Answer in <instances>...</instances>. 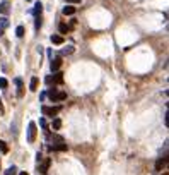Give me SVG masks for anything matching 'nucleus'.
<instances>
[{
    "label": "nucleus",
    "instance_id": "f8f14e48",
    "mask_svg": "<svg viewBox=\"0 0 169 175\" xmlns=\"http://www.w3.org/2000/svg\"><path fill=\"white\" fill-rule=\"evenodd\" d=\"M46 95H48V98H50L51 101H56V96H58V91H56V88H50Z\"/></svg>",
    "mask_w": 169,
    "mask_h": 175
},
{
    "label": "nucleus",
    "instance_id": "0eeeda50",
    "mask_svg": "<svg viewBox=\"0 0 169 175\" xmlns=\"http://www.w3.org/2000/svg\"><path fill=\"white\" fill-rule=\"evenodd\" d=\"M14 81H16V84H17V96L21 98L22 95H24V89H22V88H24V84H22V79H21V77H16Z\"/></svg>",
    "mask_w": 169,
    "mask_h": 175
},
{
    "label": "nucleus",
    "instance_id": "cd10ccee",
    "mask_svg": "<svg viewBox=\"0 0 169 175\" xmlns=\"http://www.w3.org/2000/svg\"><path fill=\"white\" fill-rule=\"evenodd\" d=\"M0 113H3V107H2V100H0Z\"/></svg>",
    "mask_w": 169,
    "mask_h": 175
},
{
    "label": "nucleus",
    "instance_id": "20e7f679",
    "mask_svg": "<svg viewBox=\"0 0 169 175\" xmlns=\"http://www.w3.org/2000/svg\"><path fill=\"white\" fill-rule=\"evenodd\" d=\"M41 12H43V3H41V2H36V3H34V9L31 10V14L36 17V16H41Z\"/></svg>",
    "mask_w": 169,
    "mask_h": 175
},
{
    "label": "nucleus",
    "instance_id": "bb28decb",
    "mask_svg": "<svg viewBox=\"0 0 169 175\" xmlns=\"http://www.w3.org/2000/svg\"><path fill=\"white\" fill-rule=\"evenodd\" d=\"M67 3H80V0H65Z\"/></svg>",
    "mask_w": 169,
    "mask_h": 175
},
{
    "label": "nucleus",
    "instance_id": "1a4fd4ad",
    "mask_svg": "<svg viewBox=\"0 0 169 175\" xmlns=\"http://www.w3.org/2000/svg\"><path fill=\"white\" fill-rule=\"evenodd\" d=\"M62 12H63V16H74L75 7H72V5H65V7L62 9Z\"/></svg>",
    "mask_w": 169,
    "mask_h": 175
},
{
    "label": "nucleus",
    "instance_id": "6e6552de",
    "mask_svg": "<svg viewBox=\"0 0 169 175\" xmlns=\"http://www.w3.org/2000/svg\"><path fill=\"white\" fill-rule=\"evenodd\" d=\"M51 72H56L60 67H62V58H55V60H51Z\"/></svg>",
    "mask_w": 169,
    "mask_h": 175
},
{
    "label": "nucleus",
    "instance_id": "9d476101",
    "mask_svg": "<svg viewBox=\"0 0 169 175\" xmlns=\"http://www.w3.org/2000/svg\"><path fill=\"white\" fill-rule=\"evenodd\" d=\"M168 163V156H164V158H159L157 160V163H155V170H162V167Z\"/></svg>",
    "mask_w": 169,
    "mask_h": 175
},
{
    "label": "nucleus",
    "instance_id": "dca6fc26",
    "mask_svg": "<svg viewBox=\"0 0 169 175\" xmlns=\"http://www.w3.org/2000/svg\"><path fill=\"white\" fill-rule=\"evenodd\" d=\"M55 82H58V84L63 82V74H62V72H56L55 76H53V84H55Z\"/></svg>",
    "mask_w": 169,
    "mask_h": 175
},
{
    "label": "nucleus",
    "instance_id": "f03ea898",
    "mask_svg": "<svg viewBox=\"0 0 169 175\" xmlns=\"http://www.w3.org/2000/svg\"><path fill=\"white\" fill-rule=\"evenodd\" d=\"M36 124L34 122H29V125H27V142H34V139H36Z\"/></svg>",
    "mask_w": 169,
    "mask_h": 175
},
{
    "label": "nucleus",
    "instance_id": "aec40b11",
    "mask_svg": "<svg viewBox=\"0 0 169 175\" xmlns=\"http://www.w3.org/2000/svg\"><path fill=\"white\" fill-rule=\"evenodd\" d=\"M0 151L2 153H9V146L5 144V141H0Z\"/></svg>",
    "mask_w": 169,
    "mask_h": 175
},
{
    "label": "nucleus",
    "instance_id": "7ed1b4c3",
    "mask_svg": "<svg viewBox=\"0 0 169 175\" xmlns=\"http://www.w3.org/2000/svg\"><path fill=\"white\" fill-rule=\"evenodd\" d=\"M0 12H2L3 16H7V14L10 12V3H9L7 0H3V2L0 3Z\"/></svg>",
    "mask_w": 169,
    "mask_h": 175
},
{
    "label": "nucleus",
    "instance_id": "2f4dec72",
    "mask_svg": "<svg viewBox=\"0 0 169 175\" xmlns=\"http://www.w3.org/2000/svg\"><path fill=\"white\" fill-rule=\"evenodd\" d=\"M164 175H166V174H164Z\"/></svg>",
    "mask_w": 169,
    "mask_h": 175
},
{
    "label": "nucleus",
    "instance_id": "c85d7f7f",
    "mask_svg": "<svg viewBox=\"0 0 169 175\" xmlns=\"http://www.w3.org/2000/svg\"><path fill=\"white\" fill-rule=\"evenodd\" d=\"M2 35H3V28H0V36H2Z\"/></svg>",
    "mask_w": 169,
    "mask_h": 175
},
{
    "label": "nucleus",
    "instance_id": "c756f323",
    "mask_svg": "<svg viewBox=\"0 0 169 175\" xmlns=\"http://www.w3.org/2000/svg\"><path fill=\"white\" fill-rule=\"evenodd\" d=\"M19 175H29V174H27V172H21Z\"/></svg>",
    "mask_w": 169,
    "mask_h": 175
},
{
    "label": "nucleus",
    "instance_id": "2eb2a0df",
    "mask_svg": "<svg viewBox=\"0 0 169 175\" xmlns=\"http://www.w3.org/2000/svg\"><path fill=\"white\" fill-rule=\"evenodd\" d=\"M38 82H39V81H38V77H33V79H31V84H29V89H31V91H36V89H38Z\"/></svg>",
    "mask_w": 169,
    "mask_h": 175
},
{
    "label": "nucleus",
    "instance_id": "f257e3e1",
    "mask_svg": "<svg viewBox=\"0 0 169 175\" xmlns=\"http://www.w3.org/2000/svg\"><path fill=\"white\" fill-rule=\"evenodd\" d=\"M60 110H62V107H46V105H43V107H41V113H43V115L51 117V118H53V117L60 112Z\"/></svg>",
    "mask_w": 169,
    "mask_h": 175
},
{
    "label": "nucleus",
    "instance_id": "6ab92c4d",
    "mask_svg": "<svg viewBox=\"0 0 169 175\" xmlns=\"http://www.w3.org/2000/svg\"><path fill=\"white\" fill-rule=\"evenodd\" d=\"M16 36H17V38H22V36H24V26H17V29H16Z\"/></svg>",
    "mask_w": 169,
    "mask_h": 175
},
{
    "label": "nucleus",
    "instance_id": "7c9ffc66",
    "mask_svg": "<svg viewBox=\"0 0 169 175\" xmlns=\"http://www.w3.org/2000/svg\"><path fill=\"white\" fill-rule=\"evenodd\" d=\"M26 2H31V0H26Z\"/></svg>",
    "mask_w": 169,
    "mask_h": 175
},
{
    "label": "nucleus",
    "instance_id": "39448f33",
    "mask_svg": "<svg viewBox=\"0 0 169 175\" xmlns=\"http://www.w3.org/2000/svg\"><path fill=\"white\" fill-rule=\"evenodd\" d=\"M50 151H67V142H60V144L50 146Z\"/></svg>",
    "mask_w": 169,
    "mask_h": 175
},
{
    "label": "nucleus",
    "instance_id": "a211bd4d",
    "mask_svg": "<svg viewBox=\"0 0 169 175\" xmlns=\"http://www.w3.org/2000/svg\"><path fill=\"white\" fill-rule=\"evenodd\" d=\"M16 174H17V168H16L14 165H12V167H9V168L5 170V175H16Z\"/></svg>",
    "mask_w": 169,
    "mask_h": 175
},
{
    "label": "nucleus",
    "instance_id": "423d86ee",
    "mask_svg": "<svg viewBox=\"0 0 169 175\" xmlns=\"http://www.w3.org/2000/svg\"><path fill=\"white\" fill-rule=\"evenodd\" d=\"M50 39H51V43H55V45H63V43H65V39H63L62 35H51Z\"/></svg>",
    "mask_w": 169,
    "mask_h": 175
},
{
    "label": "nucleus",
    "instance_id": "b1692460",
    "mask_svg": "<svg viewBox=\"0 0 169 175\" xmlns=\"http://www.w3.org/2000/svg\"><path fill=\"white\" fill-rule=\"evenodd\" d=\"M65 98H67V93H65V91H60L58 96H56V101H62V100H65Z\"/></svg>",
    "mask_w": 169,
    "mask_h": 175
},
{
    "label": "nucleus",
    "instance_id": "f3484780",
    "mask_svg": "<svg viewBox=\"0 0 169 175\" xmlns=\"http://www.w3.org/2000/svg\"><path fill=\"white\" fill-rule=\"evenodd\" d=\"M70 53H74V46H65V48H62V55H70Z\"/></svg>",
    "mask_w": 169,
    "mask_h": 175
},
{
    "label": "nucleus",
    "instance_id": "a878e982",
    "mask_svg": "<svg viewBox=\"0 0 169 175\" xmlns=\"http://www.w3.org/2000/svg\"><path fill=\"white\" fill-rule=\"evenodd\" d=\"M44 81H46V84H51V82H53V76H46Z\"/></svg>",
    "mask_w": 169,
    "mask_h": 175
},
{
    "label": "nucleus",
    "instance_id": "9b49d317",
    "mask_svg": "<svg viewBox=\"0 0 169 175\" xmlns=\"http://www.w3.org/2000/svg\"><path fill=\"white\" fill-rule=\"evenodd\" d=\"M50 163H51V160H50V158H46V160L41 163V167H39V172H41V174H46V170H48Z\"/></svg>",
    "mask_w": 169,
    "mask_h": 175
},
{
    "label": "nucleus",
    "instance_id": "ddd939ff",
    "mask_svg": "<svg viewBox=\"0 0 169 175\" xmlns=\"http://www.w3.org/2000/svg\"><path fill=\"white\" fill-rule=\"evenodd\" d=\"M39 125L43 127L44 134H46V132H50V127H48V124H46V118H44V117H41V118H39Z\"/></svg>",
    "mask_w": 169,
    "mask_h": 175
},
{
    "label": "nucleus",
    "instance_id": "4468645a",
    "mask_svg": "<svg viewBox=\"0 0 169 175\" xmlns=\"http://www.w3.org/2000/svg\"><path fill=\"white\" fill-rule=\"evenodd\" d=\"M60 127H62V120H60V118H53V122H51V129H53V131H58Z\"/></svg>",
    "mask_w": 169,
    "mask_h": 175
},
{
    "label": "nucleus",
    "instance_id": "4be33fe9",
    "mask_svg": "<svg viewBox=\"0 0 169 175\" xmlns=\"http://www.w3.org/2000/svg\"><path fill=\"white\" fill-rule=\"evenodd\" d=\"M58 29H60V33H62V35H65V33H67L70 28H68L67 24H60V26H58Z\"/></svg>",
    "mask_w": 169,
    "mask_h": 175
},
{
    "label": "nucleus",
    "instance_id": "393cba45",
    "mask_svg": "<svg viewBox=\"0 0 169 175\" xmlns=\"http://www.w3.org/2000/svg\"><path fill=\"white\" fill-rule=\"evenodd\" d=\"M34 28L39 29L41 28V16H36V21H34Z\"/></svg>",
    "mask_w": 169,
    "mask_h": 175
},
{
    "label": "nucleus",
    "instance_id": "412c9836",
    "mask_svg": "<svg viewBox=\"0 0 169 175\" xmlns=\"http://www.w3.org/2000/svg\"><path fill=\"white\" fill-rule=\"evenodd\" d=\"M7 26H9V19H7V17H5V16H3V17H2V19H0V28H3V29H5V28H7Z\"/></svg>",
    "mask_w": 169,
    "mask_h": 175
},
{
    "label": "nucleus",
    "instance_id": "5701e85b",
    "mask_svg": "<svg viewBox=\"0 0 169 175\" xmlns=\"http://www.w3.org/2000/svg\"><path fill=\"white\" fill-rule=\"evenodd\" d=\"M7 84H9V81L5 77H0V89H5L7 88Z\"/></svg>",
    "mask_w": 169,
    "mask_h": 175
}]
</instances>
